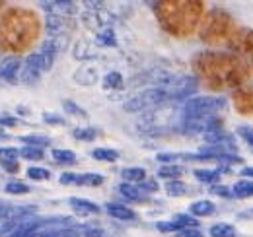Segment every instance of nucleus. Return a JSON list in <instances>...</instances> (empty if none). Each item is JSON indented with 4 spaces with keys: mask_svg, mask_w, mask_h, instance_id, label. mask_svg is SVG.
I'll use <instances>...</instances> for the list:
<instances>
[{
    "mask_svg": "<svg viewBox=\"0 0 253 237\" xmlns=\"http://www.w3.org/2000/svg\"><path fill=\"white\" fill-rule=\"evenodd\" d=\"M195 70L199 72L201 82L211 89L236 88L250 76V68L238 57L220 53L197 55Z\"/></svg>",
    "mask_w": 253,
    "mask_h": 237,
    "instance_id": "obj_1",
    "label": "nucleus"
},
{
    "mask_svg": "<svg viewBox=\"0 0 253 237\" xmlns=\"http://www.w3.org/2000/svg\"><path fill=\"white\" fill-rule=\"evenodd\" d=\"M39 20L32 10L10 8L0 16V51L22 53L39 37Z\"/></svg>",
    "mask_w": 253,
    "mask_h": 237,
    "instance_id": "obj_2",
    "label": "nucleus"
},
{
    "mask_svg": "<svg viewBox=\"0 0 253 237\" xmlns=\"http://www.w3.org/2000/svg\"><path fill=\"white\" fill-rule=\"evenodd\" d=\"M158 22L162 28L173 35H189L199 24L203 14V2L197 0H177V2H156L154 4Z\"/></svg>",
    "mask_w": 253,
    "mask_h": 237,
    "instance_id": "obj_3",
    "label": "nucleus"
},
{
    "mask_svg": "<svg viewBox=\"0 0 253 237\" xmlns=\"http://www.w3.org/2000/svg\"><path fill=\"white\" fill-rule=\"evenodd\" d=\"M234 33V20L232 16L222 10V8H214L207 14V18L201 24L199 35L205 43H222L228 41L230 35Z\"/></svg>",
    "mask_w": 253,
    "mask_h": 237,
    "instance_id": "obj_4",
    "label": "nucleus"
},
{
    "mask_svg": "<svg viewBox=\"0 0 253 237\" xmlns=\"http://www.w3.org/2000/svg\"><path fill=\"white\" fill-rule=\"evenodd\" d=\"M224 107H226V99L224 97H212V95L191 97V99H185V103L181 107L179 120L218 117V113H220Z\"/></svg>",
    "mask_w": 253,
    "mask_h": 237,
    "instance_id": "obj_5",
    "label": "nucleus"
},
{
    "mask_svg": "<svg viewBox=\"0 0 253 237\" xmlns=\"http://www.w3.org/2000/svg\"><path fill=\"white\" fill-rule=\"evenodd\" d=\"M166 101H171L169 99V93L164 86H150V88L138 91L134 97H130L123 105V109L128 113H142V111H152V109H158L162 105H166Z\"/></svg>",
    "mask_w": 253,
    "mask_h": 237,
    "instance_id": "obj_6",
    "label": "nucleus"
},
{
    "mask_svg": "<svg viewBox=\"0 0 253 237\" xmlns=\"http://www.w3.org/2000/svg\"><path fill=\"white\" fill-rule=\"evenodd\" d=\"M43 72H45V68H43L41 55L39 53H32L26 59V62H24V68L20 70V82L26 84V86H33V84L39 82Z\"/></svg>",
    "mask_w": 253,
    "mask_h": 237,
    "instance_id": "obj_7",
    "label": "nucleus"
},
{
    "mask_svg": "<svg viewBox=\"0 0 253 237\" xmlns=\"http://www.w3.org/2000/svg\"><path fill=\"white\" fill-rule=\"evenodd\" d=\"M228 45H230V49H234L236 53H242V55L253 53V30H248V28L236 30L230 35Z\"/></svg>",
    "mask_w": 253,
    "mask_h": 237,
    "instance_id": "obj_8",
    "label": "nucleus"
},
{
    "mask_svg": "<svg viewBox=\"0 0 253 237\" xmlns=\"http://www.w3.org/2000/svg\"><path fill=\"white\" fill-rule=\"evenodd\" d=\"M232 101L242 115L253 113V86H240L232 93Z\"/></svg>",
    "mask_w": 253,
    "mask_h": 237,
    "instance_id": "obj_9",
    "label": "nucleus"
},
{
    "mask_svg": "<svg viewBox=\"0 0 253 237\" xmlns=\"http://www.w3.org/2000/svg\"><path fill=\"white\" fill-rule=\"evenodd\" d=\"M20 66L22 62L18 57H6L0 60V78L6 80L8 84H16L18 82V74H20Z\"/></svg>",
    "mask_w": 253,
    "mask_h": 237,
    "instance_id": "obj_10",
    "label": "nucleus"
},
{
    "mask_svg": "<svg viewBox=\"0 0 253 237\" xmlns=\"http://www.w3.org/2000/svg\"><path fill=\"white\" fill-rule=\"evenodd\" d=\"M57 53H59V43H57V39H47V41H43L39 55H41L43 68H45V70H51L53 62L57 59Z\"/></svg>",
    "mask_w": 253,
    "mask_h": 237,
    "instance_id": "obj_11",
    "label": "nucleus"
},
{
    "mask_svg": "<svg viewBox=\"0 0 253 237\" xmlns=\"http://www.w3.org/2000/svg\"><path fill=\"white\" fill-rule=\"evenodd\" d=\"M70 24H72V20L66 14H49L47 22H45L47 30L51 31V33H63Z\"/></svg>",
    "mask_w": 253,
    "mask_h": 237,
    "instance_id": "obj_12",
    "label": "nucleus"
},
{
    "mask_svg": "<svg viewBox=\"0 0 253 237\" xmlns=\"http://www.w3.org/2000/svg\"><path fill=\"white\" fill-rule=\"evenodd\" d=\"M70 208L76 212V214H82V216H90V214H97L99 206L90 202V200H84V198H70L68 200Z\"/></svg>",
    "mask_w": 253,
    "mask_h": 237,
    "instance_id": "obj_13",
    "label": "nucleus"
},
{
    "mask_svg": "<svg viewBox=\"0 0 253 237\" xmlns=\"http://www.w3.org/2000/svg\"><path fill=\"white\" fill-rule=\"evenodd\" d=\"M105 210H107L109 216H113V218H117V220H134V218H136V214H134L130 208L123 206V204H119V202H109V204H105Z\"/></svg>",
    "mask_w": 253,
    "mask_h": 237,
    "instance_id": "obj_14",
    "label": "nucleus"
},
{
    "mask_svg": "<svg viewBox=\"0 0 253 237\" xmlns=\"http://www.w3.org/2000/svg\"><path fill=\"white\" fill-rule=\"evenodd\" d=\"M119 193L125 197L126 200H132V202H144L146 200V197H144V193L136 187V185H130V183H121L119 187Z\"/></svg>",
    "mask_w": 253,
    "mask_h": 237,
    "instance_id": "obj_15",
    "label": "nucleus"
},
{
    "mask_svg": "<svg viewBox=\"0 0 253 237\" xmlns=\"http://www.w3.org/2000/svg\"><path fill=\"white\" fill-rule=\"evenodd\" d=\"M189 214L193 218H207L214 214V204L211 200H197L189 206Z\"/></svg>",
    "mask_w": 253,
    "mask_h": 237,
    "instance_id": "obj_16",
    "label": "nucleus"
},
{
    "mask_svg": "<svg viewBox=\"0 0 253 237\" xmlns=\"http://www.w3.org/2000/svg\"><path fill=\"white\" fill-rule=\"evenodd\" d=\"M211 237H238V232L232 224H226V222H218L214 226H211L209 230Z\"/></svg>",
    "mask_w": 253,
    "mask_h": 237,
    "instance_id": "obj_17",
    "label": "nucleus"
},
{
    "mask_svg": "<svg viewBox=\"0 0 253 237\" xmlns=\"http://www.w3.org/2000/svg\"><path fill=\"white\" fill-rule=\"evenodd\" d=\"M232 195L236 198L253 197V181H236L234 187H232Z\"/></svg>",
    "mask_w": 253,
    "mask_h": 237,
    "instance_id": "obj_18",
    "label": "nucleus"
},
{
    "mask_svg": "<svg viewBox=\"0 0 253 237\" xmlns=\"http://www.w3.org/2000/svg\"><path fill=\"white\" fill-rule=\"evenodd\" d=\"M121 177L125 179L126 183L134 185V183H140L142 179H146V171L142 167H125L121 171Z\"/></svg>",
    "mask_w": 253,
    "mask_h": 237,
    "instance_id": "obj_19",
    "label": "nucleus"
},
{
    "mask_svg": "<svg viewBox=\"0 0 253 237\" xmlns=\"http://www.w3.org/2000/svg\"><path fill=\"white\" fill-rule=\"evenodd\" d=\"M22 142L26 146H33V148H41V150L51 144V140L45 134H24L22 136Z\"/></svg>",
    "mask_w": 253,
    "mask_h": 237,
    "instance_id": "obj_20",
    "label": "nucleus"
},
{
    "mask_svg": "<svg viewBox=\"0 0 253 237\" xmlns=\"http://www.w3.org/2000/svg\"><path fill=\"white\" fill-rule=\"evenodd\" d=\"M158 175L162 179H168V181H177V179L183 175V167H179V165H175V163L162 165L158 171Z\"/></svg>",
    "mask_w": 253,
    "mask_h": 237,
    "instance_id": "obj_21",
    "label": "nucleus"
},
{
    "mask_svg": "<svg viewBox=\"0 0 253 237\" xmlns=\"http://www.w3.org/2000/svg\"><path fill=\"white\" fill-rule=\"evenodd\" d=\"M90 156L94 159H99V161H115V159H119V152L113 148H95L90 152Z\"/></svg>",
    "mask_w": 253,
    "mask_h": 237,
    "instance_id": "obj_22",
    "label": "nucleus"
},
{
    "mask_svg": "<svg viewBox=\"0 0 253 237\" xmlns=\"http://www.w3.org/2000/svg\"><path fill=\"white\" fill-rule=\"evenodd\" d=\"M95 43L101 45V47H115L117 45V37H115V33H113L111 28H105V30L99 31L95 35Z\"/></svg>",
    "mask_w": 253,
    "mask_h": 237,
    "instance_id": "obj_23",
    "label": "nucleus"
},
{
    "mask_svg": "<svg viewBox=\"0 0 253 237\" xmlns=\"http://www.w3.org/2000/svg\"><path fill=\"white\" fill-rule=\"evenodd\" d=\"M166 193L169 197H183L185 193H189V187L183 183V181H168L166 183Z\"/></svg>",
    "mask_w": 253,
    "mask_h": 237,
    "instance_id": "obj_24",
    "label": "nucleus"
},
{
    "mask_svg": "<svg viewBox=\"0 0 253 237\" xmlns=\"http://www.w3.org/2000/svg\"><path fill=\"white\" fill-rule=\"evenodd\" d=\"M193 175L201 183H216V181H220V171H216V169H195Z\"/></svg>",
    "mask_w": 253,
    "mask_h": 237,
    "instance_id": "obj_25",
    "label": "nucleus"
},
{
    "mask_svg": "<svg viewBox=\"0 0 253 237\" xmlns=\"http://www.w3.org/2000/svg\"><path fill=\"white\" fill-rule=\"evenodd\" d=\"M101 183H103V175L99 173H84L76 177V185H82V187H99Z\"/></svg>",
    "mask_w": 253,
    "mask_h": 237,
    "instance_id": "obj_26",
    "label": "nucleus"
},
{
    "mask_svg": "<svg viewBox=\"0 0 253 237\" xmlns=\"http://www.w3.org/2000/svg\"><path fill=\"white\" fill-rule=\"evenodd\" d=\"M123 86V76L119 72H107L105 78H103V88L105 89H121Z\"/></svg>",
    "mask_w": 253,
    "mask_h": 237,
    "instance_id": "obj_27",
    "label": "nucleus"
},
{
    "mask_svg": "<svg viewBox=\"0 0 253 237\" xmlns=\"http://www.w3.org/2000/svg\"><path fill=\"white\" fill-rule=\"evenodd\" d=\"M53 159L61 165H70L76 161V154L70 150H53Z\"/></svg>",
    "mask_w": 253,
    "mask_h": 237,
    "instance_id": "obj_28",
    "label": "nucleus"
},
{
    "mask_svg": "<svg viewBox=\"0 0 253 237\" xmlns=\"http://www.w3.org/2000/svg\"><path fill=\"white\" fill-rule=\"evenodd\" d=\"M20 156H22L24 159H30V161H41L45 154H43V150H41V148L24 146V148H20Z\"/></svg>",
    "mask_w": 253,
    "mask_h": 237,
    "instance_id": "obj_29",
    "label": "nucleus"
},
{
    "mask_svg": "<svg viewBox=\"0 0 253 237\" xmlns=\"http://www.w3.org/2000/svg\"><path fill=\"white\" fill-rule=\"evenodd\" d=\"M173 222H175V224H177L181 230H187V228H197V226H199L197 218H193L191 214H177Z\"/></svg>",
    "mask_w": 253,
    "mask_h": 237,
    "instance_id": "obj_30",
    "label": "nucleus"
},
{
    "mask_svg": "<svg viewBox=\"0 0 253 237\" xmlns=\"http://www.w3.org/2000/svg\"><path fill=\"white\" fill-rule=\"evenodd\" d=\"M72 136L76 140H82V142H92V140H95V130L94 128H74Z\"/></svg>",
    "mask_w": 253,
    "mask_h": 237,
    "instance_id": "obj_31",
    "label": "nucleus"
},
{
    "mask_svg": "<svg viewBox=\"0 0 253 237\" xmlns=\"http://www.w3.org/2000/svg\"><path fill=\"white\" fill-rule=\"evenodd\" d=\"M63 107H64V111L68 113V115H74V117H80V118H86L88 117V113L82 109V107H78L76 103H72L70 99H64L63 101Z\"/></svg>",
    "mask_w": 253,
    "mask_h": 237,
    "instance_id": "obj_32",
    "label": "nucleus"
},
{
    "mask_svg": "<svg viewBox=\"0 0 253 237\" xmlns=\"http://www.w3.org/2000/svg\"><path fill=\"white\" fill-rule=\"evenodd\" d=\"M6 193H10V195H26V193H30V187L26 183H22V181H10L6 185Z\"/></svg>",
    "mask_w": 253,
    "mask_h": 237,
    "instance_id": "obj_33",
    "label": "nucleus"
},
{
    "mask_svg": "<svg viewBox=\"0 0 253 237\" xmlns=\"http://www.w3.org/2000/svg\"><path fill=\"white\" fill-rule=\"evenodd\" d=\"M28 177L33 181H45V179L51 177V171L45 169V167H30L28 169Z\"/></svg>",
    "mask_w": 253,
    "mask_h": 237,
    "instance_id": "obj_34",
    "label": "nucleus"
},
{
    "mask_svg": "<svg viewBox=\"0 0 253 237\" xmlns=\"http://www.w3.org/2000/svg\"><path fill=\"white\" fill-rule=\"evenodd\" d=\"M136 187L146 195V193H156L158 191V183L154 179H142L140 183H136Z\"/></svg>",
    "mask_w": 253,
    "mask_h": 237,
    "instance_id": "obj_35",
    "label": "nucleus"
},
{
    "mask_svg": "<svg viewBox=\"0 0 253 237\" xmlns=\"http://www.w3.org/2000/svg\"><path fill=\"white\" fill-rule=\"evenodd\" d=\"M236 132H238V134H240V136H242V138H244V140H246V142L253 148V128L252 126L242 124V126H238V130H236Z\"/></svg>",
    "mask_w": 253,
    "mask_h": 237,
    "instance_id": "obj_36",
    "label": "nucleus"
},
{
    "mask_svg": "<svg viewBox=\"0 0 253 237\" xmlns=\"http://www.w3.org/2000/svg\"><path fill=\"white\" fill-rule=\"evenodd\" d=\"M156 228H158V232H164V234H169V232L177 234V232L181 230L175 222H158V224H156Z\"/></svg>",
    "mask_w": 253,
    "mask_h": 237,
    "instance_id": "obj_37",
    "label": "nucleus"
},
{
    "mask_svg": "<svg viewBox=\"0 0 253 237\" xmlns=\"http://www.w3.org/2000/svg\"><path fill=\"white\" fill-rule=\"evenodd\" d=\"M18 156H20V148H12V146L0 148V159H16Z\"/></svg>",
    "mask_w": 253,
    "mask_h": 237,
    "instance_id": "obj_38",
    "label": "nucleus"
},
{
    "mask_svg": "<svg viewBox=\"0 0 253 237\" xmlns=\"http://www.w3.org/2000/svg\"><path fill=\"white\" fill-rule=\"evenodd\" d=\"M211 195H218V197H224V198H232V197H234V195H232V189L222 187V185L211 187Z\"/></svg>",
    "mask_w": 253,
    "mask_h": 237,
    "instance_id": "obj_39",
    "label": "nucleus"
},
{
    "mask_svg": "<svg viewBox=\"0 0 253 237\" xmlns=\"http://www.w3.org/2000/svg\"><path fill=\"white\" fill-rule=\"evenodd\" d=\"M2 169L8 171V173H18L20 163H18V159H2Z\"/></svg>",
    "mask_w": 253,
    "mask_h": 237,
    "instance_id": "obj_40",
    "label": "nucleus"
},
{
    "mask_svg": "<svg viewBox=\"0 0 253 237\" xmlns=\"http://www.w3.org/2000/svg\"><path fill=\"white\" fill-rule=\"evenodd\" d=\"M43 120L47 124H66V120L57 113H43Z\"/></svg>",
    "mask_w": 253,
    "mask_h": 237,
    "instance_id": "obj_41",
    "label": "nucleus"
},
{
    "mask_svg": "<svg viewBox=\"0 0 253 237\" xmlns=\"http://www.w3.org/2000/svg\"><path fill=\"white\" fill-rule=\"evenodd\" d=\"M177 237H205L201 230L197 228H187V230H179L177 232Z\"/></svg>",
    "mask_w": 253,
    "mask_h": 237,
    "instance_id": "obj_42",
    "label": "nucleus"
},
{
    "mask_svg": "<svg viewBox=\"0 0 253 237\" xmlns=\"http://www.w3.org/2000/svg\"><path fill=\"white\" fill-rule=\"evenodd\" d=\"M179 158H183V156H179V154H158V161L166 163V165L173 163V161H175V159H179Z\"/></svg>",
    "mask_w": 253,
    "mask_h": 237,
    "instance_id": "obj_43",
    "label": "nucleus"
},
{
    "mask_svg": "<svg viewBox=\"0 0 253 237\" xmlns=\"http://www.w3.org/2000/svg\"><path fill=\"white\" fill-rule=\"evenodd\" d=\"M0 124L2 126H18L20 120H18V117H12V115H2L0 117Z\"/></svg>",
    "mask_w": 253,
    "mask_h": 237,
    "instance_id": "obj_44",
    "label": "nucleus"
},
{
    "mask_svg": "<svg viewBox=\"0 0 253 237\" xmlns=\"http://www.w3.org/2000/svg\"><path fill=\"white\" fill-rule=\"evenodd\" d=\"M76 177H78L76 173H63V175H61V179H59V181H61L63 185H72V183L76 185Z\"/></svg>",
    "mask_w": 253,
    "mask_h": 237,
    "instance_id": "obj_45",
    "label": "nucleus"
},
{
    "mask_svg": "<svg viewBox=\"0 0 253 237\" xmlns=\"http://www.w3.org/2000/svg\"><path fill=\"white\" fill-rule=\"evenodd\" d=\"M242 177L253 179V167H244V169H242Z\"/></svg>",
    "mask_w": 253,
    "mask_h": 237,
    "instance_id": "obj_46",
    "label": "nucleus"
},
{
    "mask_svg": "<svg viewBox=\"0 0 253 237\" xmlns=\"http://www.w3.org/2000/svg\"><path fill=\"white\" fill-rule=\"evenodd\" d=\"M240 218H242V220H246V218H253V208L252 210H246V214H240Z\"/></svg>",
    "mask_w": 253,
    "mask_h": 237,
    "instance_id": "obj_47",
    "label": "nucleus"
},
{
    "mask_svg": "<svg viewBox=\"0 0 253 237\" xmlns=\"http://www.w3.org/2000/svg\"><path fill=\"white\" fill-rule=\"evenodd\" d=\"M4 138H6V134H4V132H0V140H4Z\"/></svg>",
    "mask_w": 253,
    "mask_h": 237,
    "instance_id": "obj_48",
    "label": "nucleus"
},
{
    "mask_svg": "<svg viewBox=\"0 0 253 237\" xmlns=\"http://www.w3.org/2000/svg\"><path fill=\"white\" fill-rule=\"evenodd\" d=\"M252 62H253V55H252Z\"/></svg>",
    "mask_w": 253,
    "mask_h": 237,
    "instance_id": "obj_49",
    "label": "nucleus"
}]
</instances>
